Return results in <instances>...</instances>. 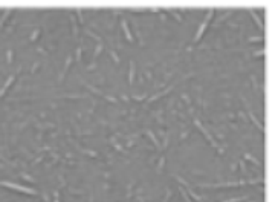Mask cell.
<instances>
[{
	"instance_id": "obj_1",
	"label": "cell",
	"mask_w": 275,
	"mask_h": 202,
	"mask_svg": "<svg viewBox=\"0 0 275 202\" xmlns=\"http://www.w3.org/2000/svg\"><path fill=\"white\" fill-rule=\"evenodd\" d=\"M3 187H8V188H12V190H19L22 193H28V194H35L34 190L31 188H26V187H22V185H17V184H11V182H2Z\"/></svg>"
},
{
	"instance_id": "obj_2",
	"label": "cell",
	"mask_w": 275,
	"mask_h": 202,
	"mask_svg": "<svg viewBox=\"0 0 275 202\" xmlns=\"http://www.w3.org/2000/svg\"><path fill=\"white\" fill-rule=\"evenodd\" d=\"M211 16H213V11H210L208 13V16H206V19L203 20V23L199 26V31H197V34H196V37H194V41H197L202 35H203V32H205V28L208 26V22H210V19H211Z\"/></svg>"
},
{
	"instance_id": "obj_3",
	"label": "cell",
	"mask_w": 275,
	"mask_h": 202,
	"mask_svg": "<svg viewBox=\"0 0 275 202\" xmlns=\"http://www.w3.org/2000/svg\"><path fill=\"white\" fill-rule=\"evenodd\" d=\"M121 25H122V28H124V32H125V37L129 38V41H133V38H132V35H130V31H129V26H127V22L122 20Z\"/></svg>"
},
{
	"instance_id": "obj_4",
	"label": "cell",
	"mask_w": 275,
	"mask_h": 202,
	"mask_svg": "<svg viewBox=\"0 0 275 202\" xmlns=\"http://www.w3.org/2000/svg\"><path fill=\"white\" fill-rule=\"evenodd\" d=\"M12 81H14V77H12V75H11V77H9V78H8V80H6V83H5V86H3V87H2V89H0V96H2V95H3V93H5V90H6V89H8V87H9V84H11V83H12Z\"/></svg>"
},
{
	"instance_id": "obj_5",
	"label": "cell",
	"mask_w": 275,
	"mask_h": 202,
	"mask_svg": "<svg viewBox=\"0 0 275 202\" xmlns=\"http://www.w3.org/2000/svg\"><path fill=\"white\" fill-rule=\"evenodd\" d=\"M251 14H252V17H254V20H255V23H257V25L260 26V29L263 31V29H264V26H263V22H261V20H260V19H258V17L255 16V13H254V11H251Z\"/></svg>"
},
{
	"instance_id": "obj_6",
	"label": "cell",
	"mask_w": 275,
	"mask_h": 202,
	"mask_svg": "<svg viewBox=\"0 0 275 202\" xmlns=\"http://www.w3.org/2000/svg\"><path fill=\"white\" fill-rule=\"evenodd\" d=\"M130 66H132V69H130V83H133V74H135V64L132 63Z\"/></svg>"
},
{
	"instance_id": "obj_7",
	"label": "cell",
	"mask_w": 275,
	"mask_h": 202,
	"mask_svg": "<svg viewBox=\"0 0 275 202\" xmlns=\"http://www.w3.org/2000/svg\"><path fill=\"white\" fill-rule=\"evenodd\" d=\"M238 200H243V199L238 197V199H232V200H226V202H238Z\"/></svg>"
}]
</instances>
